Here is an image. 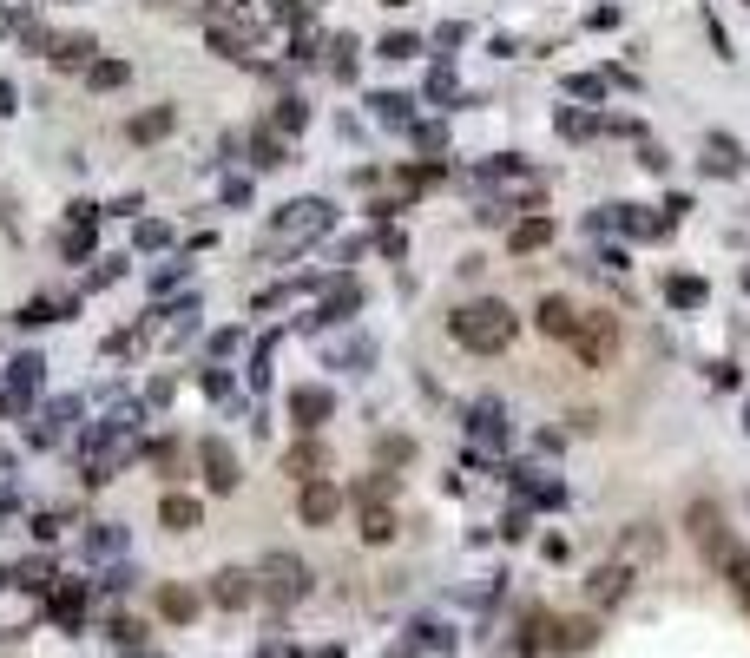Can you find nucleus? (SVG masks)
I'll return each mask as SVG.
<instances>
[{
  "instance_id": "obj_1",
  "label": "nucleus",
  "mask_w": 750,
  "mask_h": 658,
  "mask_svg": "<svg viewBox=\"0 0 750 658\" xmlns=\"http://www.w3.org/2000/svg\"><path fill=\"white\" fill-rule=\"evenodd\" d=\"M454 336L481 356H494V349L514 343V310L507 303H468V310H454Z\"/></svg>"
},
{
  "instance_id": "obj_2",
  "label": "nucleus",
  "mask_w": 750,
  "mask_h": 658,
  "mask_svg": "<svg viewBox=\"0 0 750 658\" xmlns=\"http://www.w3.org/2000/svg\"><path fill=\"white\" fill-rule=\"evenodd\" d=\"M257 580H264L257 593H264L270 606H297V599L310 593V566H303V560H290V553H270V560L257 566Z\"/></svg>"
},
{
  "instance_id": "obj_3",
  "label": "nucleus",
  "mask_w": 750,
  "mask_h": 658,
  "mask_svg": "<svg viewBox=\"0 0 750 658\" xmlns=\"http://www.w3.org/2000/svg\"><path fill=\"white\" fill-rule=\"evenodd\" d=\"M297 507H303V520H310V527H329V520L343 514V487L336 481H310L297 494Z\"/></svg>"
},
{
  "instance_id": "obj_4",
  "label": "nucleus",
  "mask_w": 750,
  "mask_h": 658,
  "mask_svg": "<svg viewBox=\"0 0 750 658\" xmlns=\"http://www.w3.org/2000/svg\"><path fill=\"white\" fill-rule=\"evenodd\" d=\"M211 599L237 612L244 599H257V573H244V566H224V573H218V586H211Z\"/></svg>"
},
{
  "instance_id": "obj_5",
  "label": "nucleus",
  "mask_w": 750,
  "mask_h": 658,
  "mask_svg": "<svg viewBox=\"0 0 750 658\" xmlns=\"http://www.w3.org/2000/svg\"><path fill=\"white\" fill-rule=\"evenodd\" d=\"M625 593H632V566H599V573H593V599H599V606H606V599L619 606Z\"/></svg>"
},
{
  "instance_id": "obj_6",
  "label": "nucleus",
  "mask_w": 750,
  "mask_h": 658,
  "mask_svg": "<svg viewBox=\"0 0 750 658\" xmlns=\"http://www.w3.org/2000/svg\"><path fill=\"white\" fill-rule=\"evenodd\" d=\"M204 468H211V487H218V494L237 487V468H231V448H224V441H204Z\"/></svg>"
},
{
  "instance_id": "obj_7",
  "label": "nucleus",
  "mask_w": 750,
  "mask_h": 658,
  "mask_svg": "<svg viewBox=\"0 0 750 658\" xmlns=\"http://www.w3.org/2000/svg\"><path fill=\"white\" fill-rule=\"evenodd\" d=\"M540 329H547V336H573V329H579L573 303H566V297H547V303H540Z\"/></svg>"
},
{
  "instance_id": "obj_8",
  "label": "nucleus",
  "mask_w": 750,
  "mask_h": 658,
  "mask_svg": "<svg viewBox=\"0 0 750 658\" xmlns=\"http://www.w3.org/2000/svg\"><path fill=\"white\" fill-rule=\"evenodd\" d=\"M158 520H165V527H198V501H185V494H165V501H158Z\"/></svg>"
},
{
  "instance_id": "obj_9",
  "label": "nucleus",
  "mask_w": 750,
  "mask_h": 658,
  "mask_svg": "<svg viewBox=\"0 0 750 658\" xmlns=\"http://www.w3.org/2000/svg\"><path fill=\"white\" fill-rule=\"evenodd\" d=\"M619 343V329L612 323H586V336H579V349H586V362H606V349Z\"/></svg>"
},
{
  "instance_id": "obj_10",
  "label": "nucleus",
  "mask_w": 750,
  "mask_h": 658,
  "mask_svg": "<svg viewBox=\"0 0 750 658\" xmlns=\"http://www.w3.org/2000/svg\"><path fill=\"white\" fill-rule=\"evenodd\" d=\"M389 533H395V514H389V507H369V514H362V540H375V547H382Z\"/></svg>"
},
{
  "instance_id": "obj_11",
  "label": "nucleus",
  "mask_w": 750,
  "mask_h": 658,
  "mask_svg": "<svg viewBox=\"0 0 750 658\" xmlns=\"http://www.w3.org/2000/svg\"><path fill=\"white\" fill-rule=\"evenodd\" d=\"M191 606H198V599L178 593V586H165V593H158V612H165V619H191Z\"/></svg>"
},
{
  "instance_id": "obj_12",
  "label": "nucleus",
  "mask_w": 750,
  "mask_h": 658,
  "mask_svg": "<svg viewBox=\"0 0 750 658\" xmlns=\"http://www.w3.org/2000/svg\"><path fill=\"white\" fill-rule=\"evenodd\" d=\"M547 237H553V224L533 218V224H520V231H514V244H520V251H533V244H547Z\"/></svg>"
},
{
  "instance_id": "obj_13",
  "label": "nucleus",
  "mask_w": 750,
  "mask_h": 658,
  "mask_svg": "<svg viewBox=\"0 0 750 658\" xmlns=\"http://www.w3.org/2000/svg\"><path fill=\"white\" fill-rule=\"evenodd\" d=\"M560 645H566V652H579V645H593V626H586V619H566V626H560Z\"/></svg>"
},
{
  "instance_id": "obj_14",
  "label": "nucleus",
  "mask_w": 750,
  "mask_h": 658,
  "mask_svg": "<svg viewBox=\"0 0 750 658\" xmlns=\"http://www.w3.org/2000/svg\"><path fill=\"white\" fill-rule=\"evenodd\" d=\"M731 586H737V599L750 606V553H737V560H731Z\"/></svg>"
},
{
  "instance_id": "obj_15",
  "label": "nucleus",
  "mask_w": 750,
  "mask_h": 658,
  "mask_svg": "<svg viewBox=\"0 0 750 658\" xmlns=\"http://www.w3.org/2000/svg\"><path fill=\"white\" fill-rule=\"evenodd\" d=\"M172 126V112H152V119H145V126H132V139H158V132Z\"/></svg>"
},
{
  "instance_id": "obj_16",
  "label": "nucleus",
  "mask_w": 750,
  "mask_h": 658,
  "mask_svg": "<svg viewBox=\"0 0 750 658\" xmlns=\"http://www.w3.org/2000/svg\"><path fill=\"white\" fill-rule=\"evenodd\" d=\"M93 79H99V86H119L125 66H119V60H106V66H93Z\"/></svg>"
}]
</instances>
